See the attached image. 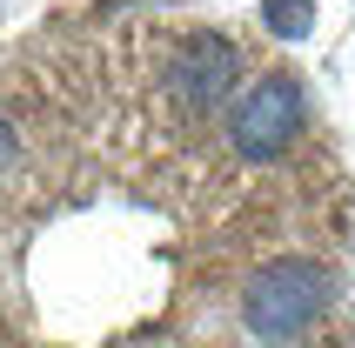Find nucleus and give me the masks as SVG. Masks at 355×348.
I'll return each instance as SVG.
<instances>
[{
    "instance_id": "1",
    "label": "nucleus",
    "mask_w": 355,
    "mask_h": 348,
    "mask_svg": "<svg viewBox=\"0 0 355 348\" xmlns=\"http://www.w3.org/2000/svg\"><path fill=\"white\" fill-rule=\"evenodd\" d=\"M329 295H336V281H329L322 261H309V254L268 261L241 288V329L255 335V342H295V335H309L322 322Z\"/></svg>"
},
{
    "instance_id": "2",
    "label": "nucleus",
    "mask_w": 355,
    "mask_h": 348,
    "mask_svg": "<svg viewBox=\"0 0 355 348\" xmlns=\"http://www.w3.org/2000/svg\"><path fill=\"white\" fill-rule=\"evenodd\" d=\"M309 128V94L295 74H261L248 94L228 107V148L248 161H275L282 148H295Z\"/></svg>"
},
{
    "instance_id": "3",
    "label": "nucleus",
    "mask_w": 355,
    "mask_h": 348,
    "mask_svg": "<svg viewBox=\"0 0 355 348\" xmlns=\"http://www.w3.org/2000/svg\"><path fill=\"white\" fill-rule=\"evenodd\" d=\"M235 47L221 34H188L168 54V67H161V94H168V107H175L181 121H201V114H215L221 94L235 87Z\"/></svg>"
},
{
    "instance_id": "4",
    "label": "nucleus",
    "mask_w": 355,
    "mask_h": 348,
    "mask_svg": "<svg viewBox=\"0 0 355 348\" xmlns=\"http://www.w3.org/2000/svg\"><path fill=\"white\" fill-rule=\"evenodd\" d=\"M261 20H268L282 40H302L309 27H315V20H309V0H268V7H261Z\"/></svg>"
},
{
    "instance_id": "5",
    "label": "nucleus",
    "mask_w": 355,
    "mask_h": 348,
    "mask_svg": "<svg viewBox=\"0 0 355 348\" xmlns=\"http://www.w3.org/2000/svg\"><path fill=\"white\" fill-rule=\"evenodd\" d=\"M14 161V128H7V114H0V168Z\"/></svg>"
}]
</instances>
